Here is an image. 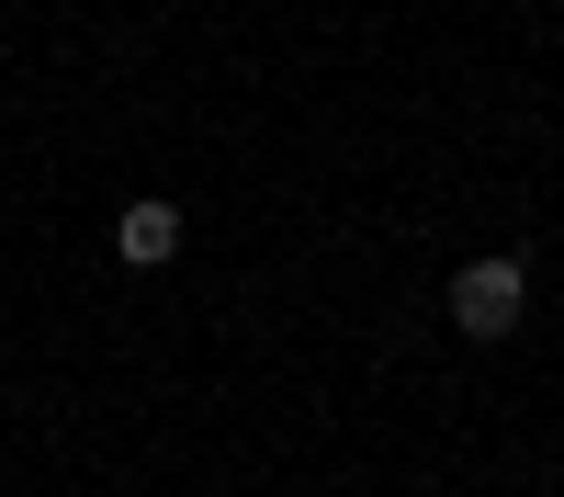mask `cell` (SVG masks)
<instances>
[{
  "label": "cell",
  "instance_id": "1",
  "mask_svg": "<svg viewBox=\"0 0 564 497\" xmlns=\"http://www.w3.org/2000/svg\"><path fill=\"white\" fill-rule=\"evenodd\" d=\"M520 305H531V271L508 260V249H486V260L452 271V328H463V339H508V328H520Z\"/></svg>",
  "mask_w": 564,
  "mask_h": 497
},
{
  "label": "cell",
  "instance_id": "2",
  "mask_svg": "<svg viewBox=\"0 0 564 497\" xmlns=\"http://www.w3.org/2000/svg\"><path fill=\"white\" fill-rule=\"evenodd\" d=\"M113 260H124V271H159V260H181V204H124V226H113Z\"/></svg>",
  "mask_w": 564,
  "mask_h": 497
}]
</instances>
